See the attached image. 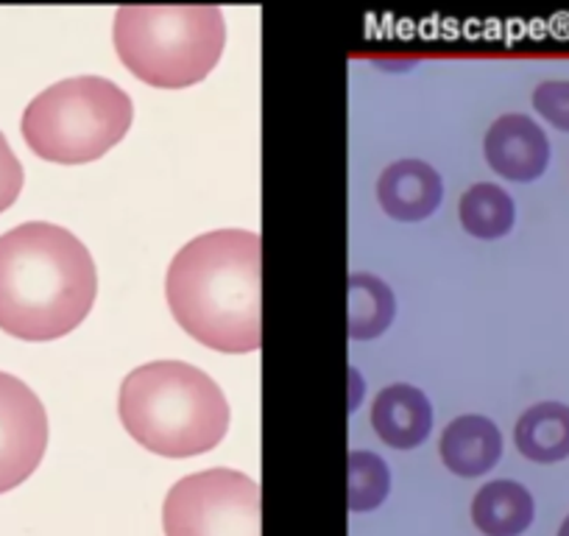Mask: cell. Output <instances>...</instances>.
Here are the masks:
<instances>
[{
  "label": "cell",
  "instance_id": "19",
  "mask_svg": "<svg viewBox=\"0 0 569 536\" xmlns=\"http://www.w3.org/2000/svg\"><path fill=\"white\" fill-rule=\"evenodd\" d=\"M558 536H569V517L563 519V523H561V528H558Z\"/></svg>",
  "mask_w": 569,
  "mask_h": 536
},
{
  "label": "cell",
  "instance_id": "1",
  "mask_svg": "<svg viewBox=\"0 0 569 536\" xmlns=\"http://www.w3.org/2000/svg\"><path fill=\"white\" fill-rule=\"evenodd\" d=\"M260 235L218 229L199 235L173 257L166 297L188 336L218 353H254L260 327Z\"/></svg>",
  "mask_w": 569,
  "mask_h": 536
},
{
  "label": "cell",
  "instance_id": "4",
  "mask_svg": "<svg viewBox=\"0 0 569 536\" xmlns=\"http://www.w3.org/2000/svg\"><path fill=\"white\" fill-rule=\"evenodd\" d=\"M227 42L218 7H120L114 14L118 57L140 81L182 90L207 79Z\"/></svg>",
  "mask_w": 569,
  "mask_h": 536
},
{
  "label": "cell",
  "instance_id": "9",
  "mask_svg": "<svg viewBox=\"0 0 569 536\" xmlns=\"http://www.w3.org/2000/svg\"><path fill=\"white\" fill-rule=\"evenodd\" d=\"M371 425L375 434L393 450L419 447L433 428V408L427 403L425 391L408 383L382 388L371 406Z\"/></svg>",
  "mask_w": 569,
  "mask_h": 536
},
{
  "label": "cell",
  "instance_id": "16",
  "mask_svg": "<svg viewBox=\"0 0 569 536\" xmlns=\"http://www.w3.org/2000/svg\"><path fill=\"white\" fill-rule=\"evenodd\" d=\"M391 486L386 461L375 453H349V512H371L380 506Z\"/></svg>",
  "mask_w": 569,
  "mask_h": 536
},
{
  "label": "cell",
  "instance_id": "6",
  "mask_svg": "<svg viewBox=\"0 0 569 536\" xmlns=\"http://www.w3.org/2000/svg\"><path fill=\"white\" fill-rule=\"evenodd\" d=\"M166 536H260V489L238 469L182 478L162 506Z\"/></svg>",
  "mask_w": 569,
  "mask_h": 536
},
{
  "label": "cell",
  "instance_id": "8",
  "mask_svg": "<svg viewBox=\"0 0 569 536\" xmlns=\"http://www.w3.org/2000/svg\"><path fill=\"white\" fill-rule=\"evenodd\" d=\"M483 151L486 162L511 182H533L550 162V140L528 115L497 118L486 131Z\"/></svg>",
  "mask_w": 569,
  "mask_h": 536
},
{
  "label": "cell",
  "instance_id": "7",
  "mask_svg": "<svg viewBox=\"0 0 569 536\" xmlns=\"http://www.w3.org/2000/svg\"><path fill=\"white\" fill-rule=\"evenodd\" d=\"M46 447V406L23 380L0 371V495L34 475Z\"/></svg>",
  "mask_w": 569,
  "mask_h": 536
},
{
  "label": "cell",
  "instance_id": "17",
  "mask_svg": "<svg viewBox=\"0 0 569 536\" xmlns=\"http://www.w3.org/2000/svg\"><path fill=\"white\" fill-rule=\"evenodd\" d=\"M533 107L545 120H550L556 129L569 131V81L550 79L541 81L533 90Z\"/></svg>",
  "mask_w": 569,
  "mask_h": 536
},
{
  "label": "cell",
  "instance_id": "13",
  "mask_svg": "<svg viewBox=\"0 0 569 536\" xmlns=\"http://www.w3.org/2000/svg\"><path fill=\"white\" fill-rule=\"evenodd\" d=\"M513 441L525 458L536 464H556L569 458V406L539 403L519 417Z\"/></svg>",
  "mask_w": 569,
  "mask_h": 536
},
{
  "label": "cell",
  "instance_id": "3",
  "mask_svg": "<svg viewBox=\"0 0 569 536\" xmlns=\"http://www.w3.org/2000/svg\"><path fill=\"white\" fill-rule=\"evenodd\" d=\"M118 408L131 439L166 458L210 453L229 428V403L218 383L182 360H154L129 371Z\"/></svg>",
  "mask_w": 569,
  "mask_h": 536
},
{
  "label": "cell",
  "instance_id": "12",
  "mask_svg": "<svg viewBox=\"0 0 569 536\" xmlns=\"http://www.w3.org/2000/svg\"><path fill=\"white\" fill-rule=\"evenodd\" d=\"M533 517V495L517 480H491L472 500V519L486 536H519Z\"/></svg>",
  "mask_w": 569,
  "mask_h": 536
},
{
  "label": "cell",
  "instance_id": "2",
  "mask_svg": "<svg viewBox=\"0 0 569 536\" xmlns=\"http://www.w3.org/2000/svg\"><path fill=\"white\" fill-rule=\"evenodd\" d=\"M98 275L87 246L57 224H20L0 235V330L20 341H57L87 319Z\"/></svg>",
  "mask_w": 569,
  "mask_h": 536
},
{
  "label": "cell",
  "instance_id": "10",
  "mask_svg": "<svg viewBox=\"0 0 569 536\" xmlns=\"http://www.w3.org/2000/svg\"><path fill=\"white\" fill-rule=\"evenodd\" d=\"M441 177L421 160H399L382 171L377 199L397 221H421L441 205Z\"/></svg>",
  "mask_w": 569,
  "mask_h": 536
},
{
  "label": "cell",
  "instance_id": "14",
  "mask_svg": "<svg viewBox=\"0 0 569 536\" xmlns=\"http://www.w3.org/2000/svg\"><path fill=\"white\" fill-rule=\"evenodd\" d=\"M393 294L380 277L352 275L349 277V338L369 341L382 336L393 319Z\"/></svg>",
  "mask_w": 569,
  "mask_h": 536
},
{
  "label": "cell",
  "instance_id": "11",
  "mask_svg": "<svg viewBox=\"0 0 569 536\" xmlns=\"http://www.w3.org/2000/svg\"><path fill=\"white\" fill-rule=\"evenodd\" d=\"M502 456V436L491 419L469 414L447 425L441 436V461L461 478H478L495 469Z\"/></svg>",
  "mask_w": 569,
  "mask_h": 536
},
{
  "label": "cell",
  "instance_id": "15",
  "mask_svg": "<svg viewBox=\"0 0 569 536\" xmlns=\"http://www.w3.org/2000/svg\"><path fill=\"white\" fill-rule=\"evenodd\" d=\"M458 216H461L463 229L469 235L480 240H495L511 232L517 207H513V199L500 185L480 182L463 193L461 205H458Z\"/></svg>",
  "mask_w": 569,
  "mask_h": 536
},
{
  "label": "cell",
  "instance_id": "5",
  "mask_svg": "<svg viewBox=\"0 0 569 536\" xmlns=\"http://www.w3.org/2000/svg\"><path fill=\"white\" fill-rule=\"evenodd\" d=\"M134 107L114 81L76 76L42 90L23 112V138L37 157L84 166L129 135Z\"/></svg>",
  "mask_w": 569,
  "mask_h": 536
},
{
  "label": "cell",
  "instance_id": "18",
  "mask_svg": "<svg viewBox=\"0 0 569 536\" xmlns=\"http://www.w3.org/2000/svg\"><path fill=\"white\" fill-rule=\"evenodd\" d=\"M23 166H20L12 146L0 131V212H7L18 201L20 190H23Z\"/></svg>",
  "mask_w": 569,
  "mask_h": 536
}]
</instances>
